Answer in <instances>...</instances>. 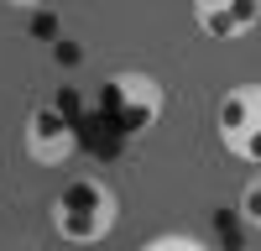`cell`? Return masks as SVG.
<instances>
[{"mask_svg":"<svg viewBox=\"0 0 261 251\" xmlns=\"http://www.w3.org/2000/svg\"><path fill=\"white\" fill-rule=\"evenodd\" d=\"M47 220L58 230V241L99 246V241H110V230L120 225V194L110 188V178H99V173H73V178L58 183V194L47 204Z\"/></svg>","mask_w":261,"mask_h":251,"instance_id":"cell-1","label":"cell"},{"mask_svg":"<svg viewBox=\"0 0 261 251\" xmlns=\"http://www.w3.org/2000/svg\"><path fill=\"white\" fill-rule=\"evenodd\" d=\"M99 105H105V115L120 126V136H146L151 126L162 120V110H167V89H162V79L146 73V68H115L105 79V89H99Z\"/></svg>","mask_w":261,"mask_h":251,"instance_id":"cell-2","label":"cell"},{"mask_svg":"<svg viewBox=\"0 0 261 251\" xmlns=\"http://www.w3.org/2000/svg\"><path fill=\"white\" fill-rule=\"evenodd\" d=\"M214 131L235 162L261 167V84H235L214 105Z\"/></svg>","mask_w":261,"mask_h":251,"instance_id":"cell-3","label":"cell"},{"mask_svg":"<svg viewBox=\"0 0 261 251\" xmlns=\"http://www.w3.org/2000/svg\"><path fill=\"white\" fill-rule=\"evenodd\" d=\"M21 146H27V157L37 167H68L79 152V131L58 105H37L27 115V126H21Z\"/></svg>","mask_w":261,"mask_h":251,"instance_id":"cell-4","label":"cell"},{"mask_svg":"<svg viewBox=\"0 0 261 251\" xmlns=\"http://www.w3.org/2000/svg\"><path fill=\"white\" fill-rule=\"evenodd\" d=\"M193 27L209 42H241L261 27V0H199L193 6Z\"/></svg>","mask_w":261,"mask_h":251,"instance_id":"cell-5","label":"cell"},{"mask_svg":"<svg viewBox=\"0 0 261 251\" xmlns=\"http://www.w3.org/2000/svg\"><path fill=\"white\" fill-rule=\"evenodd\" d=\"M141 251H209V241L188 236V230H162V236H151Z\"/></svg>","mask_w":261,"mask_h":251,"instance_id":"cell-6","label":"cell"},{"mask_svg":"<svg viewBox=\"0 0 261 251\" xmlns=\"http://www.w3.org/2000/svg\"><path fill=\"white\" fill-rule=\"evenodd\" d=\"M241 215H246V225H261V178L246 183V194H241Z\"/></svg>","mask_w":261,"mask_h":251,"instance_id":"cell-7","label":"cell"}]
</instances>
